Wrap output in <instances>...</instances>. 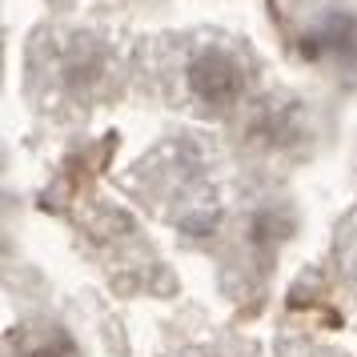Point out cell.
Segmentation results:
<instances>
[{"instance_id": "obj_5", "label": "cell", "mask_w": 357, "mask_h": 357, "mask_svg": "<svg viewBox=\"0 0 357 357\" xmlns=\"http://www.w3.org/2000/svg\"><path fill=\"white\" fill-rule=\"evenodd\" d=\"M20 357H77V349H73V341L61 329H49V333H40V337L29 341L20 349Z\"/></svg>"}, {"instance_id": "obj_4", "label": "cell", "mask_w": 357, "mask_h": 357, "mask_svg": "<svg viewBox=\"0 0 357 357\" xmlns=\"http://www.w3.org/2000/svg\"><path fill=\"white\" fill-rule=\"evenodd\" d=\"M309 132H313L309 109L289 97H265L245 116V141L265 157L301 153V145H309Z\"/></svg>"}, {"instance_id": "obj_6", "label": "cell", "mask_w": 357, "mask_h": 357, "mask_svg": "<svg viewBox=\"0 0 357 357\" xmlns=\"http://www.w3.org/2000/svg\"><path fill=\"white\" fill-rule=\"evenodd\" d=\"M341 257H345L349 277L357 281V213L349 217V225H345V233H341Z\"/></svg>"}, {"instance_id": "obj_1", "label": "cell", "mask_w": 357, "mask_h": 357, "mask_svg": "<svg viewBox=\"0 0 357 357\" xmlns=\"http://www.w3.org/2000/svg\"><path fill=\"white\" fill-rule=\"evenodd\" d=\"M161 61V89L169 105L201 121L237 113L253 84L249 52L221 33H189L173 40V52Z\"/></svg>"}, {"instance_id": "obj_3", "label": "cell", "mask_w": 357, "mask_h": 357, "mask_svg": "<svg viewBox=\"0 0 357 357\" xmlns=\"http://www.w3.org/2000/svg\"><path fill=\"white\" fill-rule=\"evenodd\" d=\"M297 56L313 68H325L345 84H357V13L354 8H329L317 20L301 24Z\"/></svg>"}, {"instance_id": "obj_2", "label": "cell", "mask_w": 357, "mask_h": 357, "mask_svg": "<svg viewBox=\"0 0 357 357\" xmlns=\"http://www.w3.org/2000/svg\"><path fill=\"white\" fill-rule=\"evenodd\" d=\"M49 52L33 49V73L40 81L33 84L36 100H49L52 109H89L100 100L109 77H116V36L100 33H65V36H45Z\"/></svg>"}]
</instances>
